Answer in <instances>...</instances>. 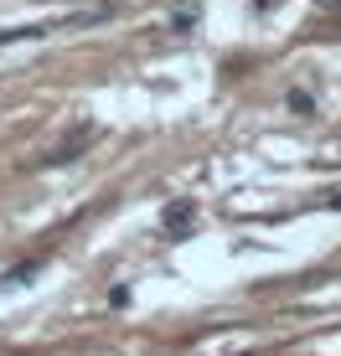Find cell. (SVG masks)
I'll return each instance as SVG.
<instances>
[{"label": "cell", "mask_w": 341, "mask_h": 356, "mask_svg": "<svg viewBox=\"0 0 341 356\" xmlns=\"http://www.w3.org/2000/svg\"><path fill=\"white\" fill-rule=\"evenodd\" d=\"M93 134H99V129H93V124H83L78 134H72V140L63 145V150H57V155H47V165H63V161H78V150H83V145H93Z\"/></svg>", "instance_id": "cell-1"}, {"label": "cell", "mask_w": 341, "mask_h": 356, "mask_svg": "<svg viewBox=\"0 0 341 356\" xmlns=\"http://www.w3.org/2000/svg\"><path fill=\"white\" fill-rule=\"evenodd\" d=\"M191 217H197V207H191V202H170V207H166V217H161V222H166V232H181V227H187V222H191Z\"/></svg>", "instance_id": "cell-2"}]
</instances>
